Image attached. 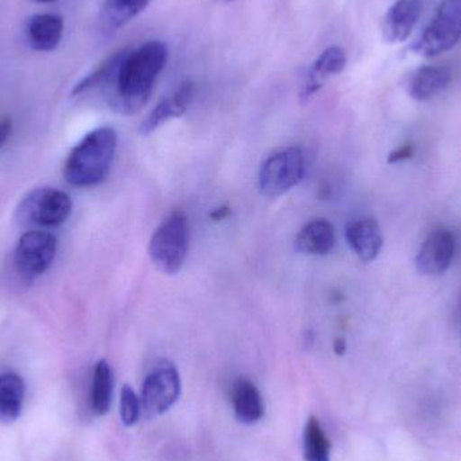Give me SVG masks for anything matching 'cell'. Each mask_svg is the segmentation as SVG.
<instances>
[{
  "label": "cell",
  "instance_id": "5bb4252c",
  "mask_svg": "<svg viewBox=\"0 0 461 461\" xmlns=\"http://www.w3.org/2000/svg\"><path fill=\"white\" fill-rule=\"evenodd\" d=\"M451 78V70L447 67H421L411 73L406 89L417 102H427L446 91Z\"/></svg>",
  "mask_w": 461,
  "mask_h": 461
},
{
  "label": "cell",
  "instance_id": "8fae6325",
  "mask_svg": "<svg viewBox=\"0 0 461 461\" xmlns=\"http://www.w3.org/2000/svg\"><path fill=\"white\" fill-rule=\"evenodd\" d=\"M422 7V0H397L389 8L382 22L384 41L398 43L408 40L421 16Z\"/></svg>",
  "mask_w": 461,
  "mask_h": 461
},
{
  "label": "cell",
  "instance_id": "7a4b0ae2",
  "mask_svg": "<svg viewBox=\"0 0 461 461\" xmlns=\"http://www.w3.org/2000/svg\"><path fill=\"white\" fill-rule=\"evenodd\" d=\"M118 148V135L111 127L86 134L70 151L64 165V177L70 185L94 186L104 181Z\"/></svg>",
  "mask_w": 461,
  "mask_h": 461
},
{
  "label": "cell",
  "instance_id": "ba28073f",
  "mask_svg": "<svg viewBox=\"0 0 461 461\" xmlns=\"http://www.w3.org/2000/svg\"><path fill=\"white\" fill-rule=\"evenodd\" d=\"M56 252V236L45 230H29L22 235L16 246V267L30 278L41 276L50 267Z\"/></svg>",
  "mask_w": 461,
  "mask_h": 461
},
{
  "label": "cell",
  "instance_id": "8992f818",
  "mask_svg": "<svg viewBox=\"0 0 461 461\" xmlns=\"http://www.w3.org/2000/svg\"><path fill=\"white\" fill-rule=\"evenodd\" d=\"M72 212V200L65 192L40 188L30 192L18 208L19 221L38 227H57Z\"/></svg>",
  "mask_w": 461,
  "mask_h": 461
},
{
  "label": "cell",
  "instance_id": "d4e9b609",
  "mask_svg": "<svg viewBox=\"0 0 461 461\" xmlns=\"http://www.w3.org/2000/svg\"><path fill=\"white\" fill-rule=\"evenodd\" d=\"M11 132H13V122L10 118H3L0 121V148L7 142Z\"/></svg>",
  "mask_w": 461,
  "mask_h": 461
},
{
  "label": "cell",
  "instance_id": "52a82bcc",
  "mask_svg": "<svg viewBox=\"0 0 461 461\" xmlns=\"http://www.w3.org/2000/svg\"><path fill=\"white\" fill-rule=\"evenodd\" d=\"M181 394L180 374L173 366H162L146 376L143 382L140 403L146 417L167 413Z\"/></svg>",
  "mask_w": 461,
  "mask_h": 461
},
{
  "label": "cell",
  "instance_id": "f1b7e54d",
  "mask_svg": "<svg viewBox=\"0 0 461 461\" xmlns=\"http://www.w3.org/2000/svg\"><path fill=\"white\" fill-rule=\"evenodd\" d=\"M215 2L221 3V5H227V3L233 2V0H215Z\"/></svg>",
  "mask_w": 461,
  "mask_h": 461
},
{
  "label": "cell",
  "instance_id": "4fadbf2b",
  "mask_svg": "<svg viewBox=\"0 0 461 461\" xmlns=\"http://www.w3.org/2000/svg\"><path fill=\"white\" fill-rule=\"evenodd\" d=\"M346 239L349 249L363 262H373L384 247V235L378 221L373 218H363L347 224Z\"/></svg>",
  "mask_w": 461,
  "mask_h": 461
},
{
  "label": "cell",
  "instance_id": "83f0119b",
  "mask_svg": "<svg viewBox=\"0 0 461 461\" xmlns=\"http://www.w3.org/2000/svg\"><path fill=\"white\" fill-rule=\"evenodd\" d=\"M32 2L40 3V5H46V3L57 2V0H32Z\"/></svg>",
  "mask_w": 461,
  "mask_h": 461
},
{
  "label": "cell",
  "instance_id": "44dd1931",
  "mask_svg": "<svg viewBox=\"0 0 461 461\" xmlns=\"http://www.w3.org/2000/svg\"><path fill=\"white\" fill-rule=\"evenodd\" d=\"M303 459L305 461H330V443L319 420L311 417L303 429Z\"/></svg>",
  "mask_w": 461,
  "mask_h": 461
},
{
  "label": "cell",
  "instance_id": "9a60e30c",
  "mask_svg": "<svg viewBox=\"0 0 461 461\" xmlns=\"http://www.w3.org/2000/svg\"><path fill=\"white\" fill-rule=\"evenodd\" d=\"M64 21L53 14H37L30 16L26 23V38L32 49L51 51L61 42Z\"/></svg>",
  "mask_w": 461,
  "mask_h": 461
},
{
  "label": "cell",
  "instance_id": "e0dca14e",
  "mask_svg": "<svg viewBox=\"0 0 461 461\" xmlns=\"http://www.w3.org/2000/svg\"><path fill=\"white\" fill-rule=\"evenodd\" d=\"M336 233L327 219H314L295 236V249L306 255L324 257L335 249Z\"/></svg>",
  "mask_w": 461,
  "mask_h": 461
},
{
  "label": "cell",
  "instance_id": "30bf717a",
  "mask_svg": "<svg viewBox=\"0 0 461 461\" xmlns=\"http://www.w3.org/2000/svg\"><path fill=\"white\" fill-rule=\"evenodd\" d=\"M196 95V86L191 81L181 84L180 88L162 99L148 116L143 119L140 126V132L142 135H149L156 131L162 124L169 122L170 119L180 118L188 111L189 105L194 102Z\"/></svg>",
  "mask_w": 461,
  "mask_h": 461
},
{
  "label": "cell",
  "instance_id": "603a6c76",
  "mask_svg": "<svg viewBox=\"0 0 461 461\" xmlns=\"http://www.w3.org/2000/svg\"><path fill=\"white\" fill-rule=\"evenodd\" d=\"M142 413L140 398L135 394L134 390L126 384L121 392V419L126 427L137 424Z\"/></svg>",
  "mask_w": 461,
  "mask_h": 461
},
{
  "label": "cell",
  "instance_id": "7c38bea8",
  "mask_svg": "<svg viewBox=\"0 0 461 461\" xmlns=\"http://www.w3.org/2000/svg\"><path fill=\"white\" fill-rule=\"evenodd\" d=\"M346 65L347 54L340 46H330V48L325 49L309 69L308 76L303 81V89H301V100L308 102L332 76L343 72Z\"/></svg>",
  "mask_w": 461,
  "mask_h": 461
},
{
  "label": "cell",
  "instance_id": "277c9868",
  "mask_svg": "<svg viewBox=\"0 0 461 461\" xmlns=\"http://www.w3.org/2000/svg\"><path fill=\"white\" fill-rule=\"evenodd\" d=\"M461 40V0H441L427 29L413 45L420 56L447 53Z\"/></svg>",
  "mask_w": 461,
  "mask_h": 461
},
{
  "label": "cell",
  "instance_id": "9c48e42d",
  "mask_svg": "<svg viewBox=\"0 0 461 461\" xmlns=\"http://www.w3.org/2000/svg\"><path fill=\"white\" fill-rule=\"evenodd\" d=\"M455 249L456 243L449 230H435L432 235L428 236L417 254V270L424 276L446 273L454 260Z\"/></svg>",
  "mask_w": 461,
  "mask_h": 461
},
{
  "label": "cell",
  "instance_id": "ac0fdd59",
  "mask_svg": "<svg viewBox=\"0 0 461 461\" xmlns=\"http://www.w3.org/2000/svg\"><path fill=\"white\" fill-rule=\"evenodd\" d=\"M24 382L18 374L0 375V420L15 421L22 413L24 401Z\"/></svg>",
  "mask_w": 461,
  "mask_h": 461
},
{
  "label": "cell",
  "instance_id": "3957f363",
  "mask_svg": "<svg viewBox=\"0 0 461 461\" xmlns=\"http://www.w3.org/2000/svg\"><path fill=\"white\" fill-rule=\"evenodd\" d=\"M189 240L188 216L181 211H175L151 236L149 254L156 267L167 276L177 274L188 257Z\"/></svg>",
  "mask_w": 461,
  "mask_h": 461
},
{
  "label": "cell",
  "instance_id": "ffe728a7",
  "mask_svg": "<svg viewBox=\"0 0 461 461\" xmlns=\"http://www.w3.org/2000/svg\"><path fill=\"white\" fill-rule=\"evenodd\" d=\"M113 374L105 360H100L95 366L92 379V408L95 413L104 416L108 413L113 402Z\"/></svg>",
  "mask_w": 461,
  "mask_h": 461
},
{
  "label": "cell",
  "instance_id": "cb8c5ba5",
  "mask_svg": "<svg viewBox=\"0 0 461 461\" xmlns=\"http://www.w3.org/2000/svg\"><path fill=\"white\" fill-rule=\"evenodd\" d=\"M414 154V148L411 145L401 146L397 150L393 151L389 156V164H397V162L405 161L411 158Z\"/></svg>",
  "mask_w": 461,
  "mask_h": 461
},
{
  "label": "cell",
  "instance_id": "4316f807",
  "mask_svg": "<svg viewBox=\"0 0 461 461\" xmlns=\"http://www.w3.org/2000/svg\"><path fill=\"white\" fill-rule=\"evenodd\" d=\"M333 349H335V354L341 357V355L346 354L347 351V343L343 338L336 339L335 343H333Z\"/></svg>",
  "mask_w": 461,
  "mask_h": 461
},
{
  "label": "cell",
  "instance_id": "7402d4cb",
  "mask_svg": "<svg viewBox=\"0 0 461 461\" xmlns=\"http://www.w3.org/2000/svg\"><path fill=\"white\" fill-rule=\"evenodd\" d=\"M127 50H121L118 53L111 56L110 59H105L103 64H100L94 72L89 73L86 77H84L77 86L73 88V96L84 94V92L92 91V89L99 88V86H107L111 81L115 77L116 70L121 65L122 59L126 56Z\"/></svg>",
  "mask_w": 461,
  "mask_h": 461
},
{
  "label": "cell",
  "instance_id": "6da1fadb",
  "mask_svg": "<svg viewBox=\"0 0 461 461\" xmlns=\"http://www.w3.org/2000/svg\"><path fill=\"white\" fill-rule=\"evenodd\" d=\"M167 62V46L162 41H149L135 50H127L115 77L107 86L110 104L122 113L142 110Z\"/></svg>",
  "mask_w": 461,
  "mask_h": 461
},
{
  "label": "cell",
  "instance_id": "d6986e66",
  "mask_svg": "<svg viewBox=\"0 0 461 461\" xmlns=\"http://www.w3.org/2000/svg\"><path fill=\"white\" fill-rule=\"evenodd\" d=\"M149 3L150 0H107L100 16L103 27L107 32H116L145 11Z\"/></svg>",
  "mask_w": 461,
  "mask_h": 461
},
{
  "label": "cell",
  "instance_id": "484cf974",
  "mask_svg": "<svg viewBox=\"0 0 461 461\" xmlns=\"http://www.w3.org/2000/svg\"><path fill=\"white\" fill-rule=\"evenodd\" d=\"M230 215V208L221 207L216 208L212 213H211V219H213L215 221H224V219L229 218Z\"/></svg>",
  "mask_w": 461,
  "mask_h": 461
},
{
  "label": "cell",
  "instance_id": "5b68a950",
  "mask_svg": "<svg viewBox=\"0 0 461 461\" xmlns=\"http://www.w3.org/2000/svg\"><path fill=\"white\" fill-rule=\"evenodd\" d=\"M305 156L300 148L271 154L259 169V188L267 197H279L297 186L305 176Z\"/></svg>",
  "mask_w": 461,
  "mask_h": 461
},
{
  "label": "cell",
  "instance_id": "2e32d148",
  "mask_svg": "<svg viewBox=\"0 0 461 461\" xmlns=\"http://www.w3.org/2000/svg\"><path fill=\"white\" fill-rule=\"evenodd\" d=\"M230 400L235 417L241 424H257L265 416L262 395L249 379L239 378L233 382Z\"/></svg>",
  "mask_w": 461,
  "mask_h": 461
}]
</instances>
